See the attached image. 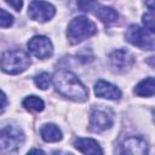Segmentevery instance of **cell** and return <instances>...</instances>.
<instances>
[{
	"instance_id": "cell-1",
	"label": "cell",
	"mask_w": 155,
	"mask_h": 155,
	"mask_svg": "<svg viewBox=\"0 0 155 155\" xmlns=\"http://www.w3.org/2000/svg\"><path fill=\"white\" fill-rule=\"evenodd\" d=\"M56 90L64 97L75 101L85 102L88 98V91L75 74L68 70H58L52 78Z\"/></svg>"
},
{
	"instance_id": "cell-2",
	"label": "cell",
	"mask_w": 155,
	"mask_h": 155,
	"mask_svg": "<svg viewBox=\"0 0 155 155\" xmlns=\"http://www.w3.org/2000/svg\"><path fill=\"white\" fill-rule=\"evenodd\" d=\"M30 65V58L23 50H8L0 58V68L6 74H19Z\"/></svg>"
},
{
	"instance_id": "cell-3",
	"label": "cell",
	"mask_w": 155,
	"mask_h": 155,
	"mask_svg": "<svg viewBox=\"0 0 155 155\" xmlns=\"http://www.w3.org/2000/svg\"><path fill=\"white\" fill-rule=\"evenodd\" d=\"M97 33L96 24L85 16H78L70 21L67 29V36L70 44H80Z\"/></svg>"
},
{
	"instance_id": "cell-4",
	"label": "cell",
	"mask_w": 155,
	"mask_h": 155,
	"mask_svg": "<svg viewBox=\"0 0 155 155\" xmlns=\"http://www.w3.org/2000/svg\"><path fill=\"white\" fill-rule=\"evenodd\" d=\"M24 139V133L19 127L13 125L5 126L0 130V153L10 154L18 151Z\"/></svg>"
},
{
	"instance_id": "cell-5",
	"label": "cell",
	"mask_w": 155,
	"mask_h": 155,
	"mask_svg": "<svg viewBox=\"0 0 155 155\" xmlns=\"http://www.w3.org/2000/svg\"><path fill=\"white\" fill-rule=\"evenodd\" d=\"M126 40L140 48L144 50H154V33L149 31L148 29H143L136 24H132L128 27L126 34Z\"/></svg>"
},
{
	"instance_id": "cell-6",
	"label": "cell",
	"mask_w": 155,
	"mask_h": 155,
	"mask_svg": "<svg viewBox=\"0 0 155 155\" xmlns=\"http://www.w3.org/2000/svg\"><path fill=\"white\" fill-rule=\"evenodd\" d=\"M28 50L30 51V53L33 56H35L36 58H40V59L48 58L53 53L52 42L46 36H42V35L33 36L28 41Z\"/></svg>"
},
{
	"instance_id": "cell-7",
	"label": "cell",
	"mask_w": 155,
	"mask_h": 155,
	"mask_svg": "<svg viewBox=\"0 0 155 155\" xmlns=\"http://www.w3.org/2000/svg\"><path fill=\"white\" fill-rule=\"evenodd\" d=\"M56 13V8L47 1H33L28 7V16L38 22L50 21Z\"/></svg>"
},
{
	"instance_id": "cell-8",
	"label": "cell",
	"mask_w": 155,
	"mask_h": 155,
	"mask_svg": "<svg viewBox=\"0 0 155 155\" xmlns=\"http://www.w3.org/2000/svg\"><path fill=\"white\" fill-rule=\"evenodd\" d=\"M109 61H110L111 68L116 73L127 71L134 63V59H133V56L131 54V52H128L127 50H124V48H119V50H115L114 52H111V54L109 56Z\"/></svg>"
},
{
	"instance_id": "cell-9",
	"label": "cell",
	"mask_w": 155,
	"mask_h": 155,
	"mask_svg": "<svg viewBox=\"0 0 155 155\" xmlns=\"http://www.w3.org/2000/svg\"><path fill=\"white\" fill-rule=\"evenodd\" d=\"M113 126L111 115L103 109H93L90 115V128L94 132H102Z\"/></svg>"
},
{
	"instance_id": "cell-10",
	"label": "cell",
	"mask_w": 155,
	"mask_h": 155,
	"mask_svg": "<svg viewBox=\"0 0 155 155\" xmlns=\"http://www.w3.org/2000/svg\"><path fill=\"white\" fill-rule=\"evenodd\" d=\"M94 93L97 97L101 98H107L111 101H117L121 97V91L113 84L104 81V80H98L94 85Z\"/></svg>"
},
{
	"instance_id": "cell-11",
	"label": "cell",
	"mask_w": 155,
	"mask_h": 155,
	"mask_svg": "<svg viewBox=\"0 0 155 155\" xmlns=\"http://www.w3.org/2000/svg\"><path fill=\"white\" fill-rule=\"evenodd\" d=\"M122 153L132 154V155H144L148 153L147 142L139 137H128L126 138L122 144Z\"/></svg>"
},
{
	"instance_id": "cell-12",
	"label": "cell",
	"mask_w": 155,
	"mask_h": 155,
	"mask_svg": "<svg viewBox=\"0 0 155 155\" xmlns=\"http://www.w3.org/2000/svg\"><path fill=\"white\" fill-rule=\"evenodd\" d=\"M74 145L79 151L84 154H102L103 153L97 140L92 138H78Z\"/></svg>"
},
{
	"instance_id": "cell-13",
	"label": "cell",
	"mask_w": 155,
	"mask_h": 155,
	"mask_svg": "<svg viewBox=\"0 0 155 155\" xmlns=\"http://www.w3.org/2000/svg\"><path fill=\"white\" fill-rule=\"evenodd\" d=\"M40 134H41V138L45 140V142H58L62 139V132L61 130L58 128V126L53 125V124H46L41 127L40 130Z\"/></svg>"
},
{
	"instance_id": "cell-14",
	"label": "cell",
	"mask_w": 155,
	"mask_h": 155,
	"mask_svg": "<svg viewBox=\"0 0 155 155\" xmlns=\"http://www.w3.org/2000/svg\"><path fill=\"white\" fill-rule=\"evenodd\" d=\"M154 91H155V81H154V78L151 76L142 80L134 87V93L140 97H153Z\"/></svg>"
},
{
	"instance_id": "cell-15",
	"label": "cell",
	"mask_w": 155,
	"mask_h": 155,
	"mask_svg": "<svg viewBox=\"0 0 155 155\" xmlns=\"http://www.w3.org/2000/svg\"><path fill=\"white\" fill-rule=\"evenodd\" d=\"M94 15L105 24H111L114 22H116L119 15L117 12L111 8V7H107V6H98L97 10L94 11Z\"/></svg>"
},
{
	"instance_id": "cell-16",
	"label": "cell",
	"mask_w": 155,
	"mask_h": 155,
	"mask_svg": "<svg viewBox=\"0 0 155 155\" xmlns=\"http://www.w3.org/2000/svg\"><path fill=\"white\" fill-rule=\"evenodd\" d=\"M23 107L31 111H42L45 108L44 101L36 96H29L23 101Z\"/></svg>"
},
{
	"instance_id": "cell-17",
	"label": "cell",
	"mask_w": 155,
	"mask_h": 155,
	"mask_svg": "<svg viewBox=\"0 0 155 155\" xmlns=\"http://www.w3.org/2000/svg\"><path fill=\"white\" fill-rule=\"evenodd\" d=\"M34 81H35V85L40 88V90H46L50 87V84H51V76L48 73H41L39 75H36L34 78Z\"/></svg>"
},
{
	"instance_id": "cell-18",
	"label": "cell",
	"mask_w": 155,
	"mask_h": 155,
	"mask_svg": "<svg viewBox=\"0 0 155 155\" xmlns=\"http://www.w3.org/2000/svg\"><path fill=\"white\" fill-rule=\"evenodd\" d=\"M78 6H79V8L81 11H85V12H94L99 5L94 0H79L78 1Z\"/></svg>"
},
{
	"instance_id": "cell-19",
	"label": "cell",
	"mask_w": 155,
	"mask_h": 155,
	"mask_svg": "<svg viewBox=\"0 0 155 155\" xmlns=\"http://www.w3.org/2000/svg\"><path fill=\"white\" fill-rule=\"evenodd\" d=\"M13 23V17L10 15V12L0 8V27L1 28H8Z\"/></svg>"
},
{
	"instance_id": "cell-20",
	"label": "cell",
	"mask_w": 155,
	"mask_h": 155,
	"mask_svg": "<svg viewBox=\"0 0 155 155\" xmlns=\"http://www.w3.org/2000/svg\"><path fill=\"white\" fill-rule=\"evenodd\" d=\"M143 24L145 25V29L154 33V10H150L143 16Z\"/></svg>"
},
{
	"instance_id": "cell-21",
	"label": "cell",
	"mask_w": 155,
	"mask_h": 155,
	"mask_svg": "<svg viewBox=\"0 0 155 155\" xmlns=\"http://www.w3.org/2000/svg\"><path fill=\"white\" fill-rule=\"evenodd\" d=\"M6 2L16 11H21L22 6H23V1L22 0H6Z\"/></svg>"
},
{
	"instance_id": "cell-22",
	"label": "cell",
	"mask_w": 155,
	"mask_h": 155,
	"mask_svg": "<svg viewBox=\"0 0 155 155\" xmlns=\"http://www.w3.org/2000/svg\"><path fill=\"white\" fill-rule=\"evenodd\" d=\"M7 104V97L6 94L0 90V110H2Z\"/></svg>"
},
{
	"instance_id": "cell-23",
	"label": "cell",
	"mask_w": 155,
	"mask_h": 155,
	"mask_svg": "<svg viewBox=\"0 0 155 155\" xmlns=\"http://www.w3.org/2000/svg\"><path fill=\"white\" fill-rule=\"evenodd\" d=\"M153 1H154V0H148V6H149V8H150V10H154V5H153Z\"/></svg>"
},
{
	"instance_id": "cell-24",
	"label": "cell",
	"mask_w": 155,
	"mask_h": 155,
	"mask_svg": "<svg viewBox=\"0 0 155 155\" xmlns=\"http://www.w3.org/2000/svg\"><path fill=\"white\" fill-rule=\"evenodd\" d=\"M29 153H40V154H42L44 151H41V150H38V149H33V150H30Z\"/></svg>"
}]
</instances>
